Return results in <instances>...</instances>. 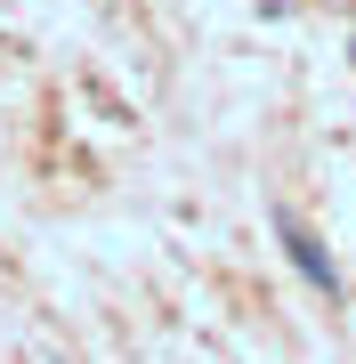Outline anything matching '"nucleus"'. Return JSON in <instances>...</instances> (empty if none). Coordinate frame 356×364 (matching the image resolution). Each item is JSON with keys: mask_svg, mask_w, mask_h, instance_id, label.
Wrapping results in <instances>:
<instances>
[{"mask_svg": "<svg viewBox=\"0 0 356 364\" xmlns=\"http://www.w3.org/2000/svg\"><path fill=\"white\" fill-rule=\"evenodd\" d=\"M276 235H284V251H291V259H300V275H308V284H316L324 299H340V267L324 259V243H316V235H308L300 219H291V210L276 219Z\"/></svg>", "mask_w": 356, "mask_h": 364, "instance_id": "f257e3e1", "label": "nucleus"}]
</instances>
